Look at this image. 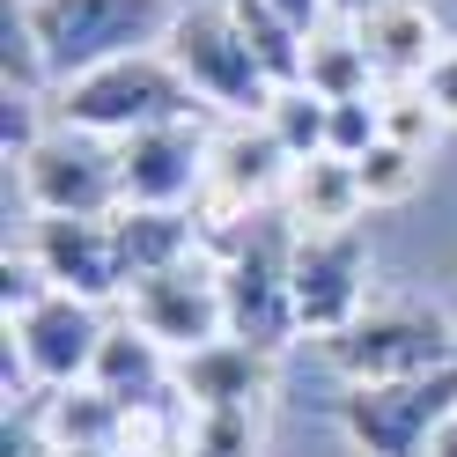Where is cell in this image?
Masks as SVG:
<instances>
[{"mask_svg":"<svg viewBox=\"0 0 457 457\" xmlns=\"http://www.w3.org/2000/svg\"><path fill=\"white\" fill-rule=\"evenodd\" d=\"M354 37L369 52V67H377V81H391V89H406V81H420L428 67H436V15H428V0H384V8H369L354 22Z\"/></svg>","mask_w":457,"mask_h":457,"instance_id":"5bb4252c","label":"cell"},{"mask_svg":"<svg viewBox=\"0 0 457 457\" xmlns=\"http://www.w3.org/2000/svg\"><path fill=\"white\" fill-rule=\"evenodd\" d=\"M111 244H119L126 288H133V280H148V273H162V266H185V259L207 251L199 214H185V207H119V214H111Z\"/></svg>","mask_w":457,"mask_h":457,"instance_id":"2e32d148","label":"cell"},{"mask_svg":"<svg viewBox=\"0 0 457 457\" xmlns=\"http://www.w3.org/2000/svg\"><path fill=\"white\" fill-rule=\"evenodd\" d=\"M22 15H30V30H37L60 81L119 60V52H148L170 30L162 0H22Z\"/></svg>","mask_w":457,"mask_h":457,"instance_id":"5b68a950","label":"cell"},{"mask_svg":"<svg viewBox=\"0 0 457 457\" xmlns=\"http://www.w3.org/2000/svg\"><path fill=\"white\" fill-rule=\"evenodd\" d=\"M162 52H170V67L192 81L199 104L228 111V119H266L273 81H266L259 52L244 45V30H237L228 8H185V15H170Z\"/></svg>","mask_w":457,"mask_h":457,"instance_id":"277c9868","label":"cell"},{"mask_svg":"<svg viewBox=\"0 0 457 457\" xmlns=\"http://www.w3.org/2000/svg\"><path fill=\"white\" fill-rule=\"evenodd\" d=\"M45 457H126V450H45Z\"/></svg>","mask_w":457,"mask_h":457,"instance_id":"1f68e13d","label":"cell"},{"mask_svg":"<svg viewBox=\"0 0 457 457\" xmlns=\"http://www.w3.org/2000/svg\"><path fill=\"white\" fill-rule=\"evenodd\" d=\"M420 170H428V155H420V148L377 140V148H369V155L354 162V178H361V199H369V207H398V199H413Z\"/></svg>","mask_w":457,"mask_h":457,"instance_id":"d4e9b609","label":"cell"},{"mask_svg":"<svg viewBox=\"0 0 457 457\" xmlns=\"http://www.w3.org/2000/svg\"><path fill=\"white\" fill-rule=\"evenodd\" d=\"M377 111H384V140H398V148H436V133H443V111L428 104V89L420 81H406V89H384L377 96Z\"/></svg>","mask_w":457,"mask_h":457,"instance_id":"484cf974","label":"cell"},{"mask_svg":"<svg viewBox=\"0 0 457 457\" xmlns=\"http://www.w3.org/2000/svg\"><path fill=\"white\" fill-rule=\"evenodd\" d=\"M104 318H96V303H81V295H60V288H37L22 310H8V377L22 369L37 391H74V384H89V369H96V347H104Z\"/></svg>","mask_w":457,"mask_h":457,"instance_id":"ba28073f","label":"cell"},{"mask_svg":"<svg viewBox=\"0 0 457 457\" xmlns=\"http://www.w3.org/2000/svg\"><path fill=\"white\" fill-rule=\"evenodd\" d=\"M273 8L288 15V22H303V30H318V22L332 15V0H273Z\"/></svg>","mask_w":457,"mask_h":457,"instance_id":"f1b7e54d","label":"cell"},{"mask_svg":"<svg viewBox=\"0 0 457 457\" xmlns=\"http://www.w3.org/2000/svg\"><path fill=\"white\" fill-rule=\"evenodd\" d=\"M288 221H295V237H325V228H354L361 221V178H354V162H339V155H310L288 170Z\"/></svg>","mask_w":457,"mask_h":457,"instance_id":"ac0fdd59","label":"cell"},{"mask_svg":"<svg viewBox=\"0 0 457 457\" xmlns=\"http://www.w3.org/2000/svg\"><path fill=\"white\" fill-rule=\"evenodd\" d=\"M303 89H318L325 104H354V96H377V67H369V52L347 30H310V60H303Z\"/></svg>","mask_w":457,"mask_h":457,"instance_id":"44dd1931","label":"cell"},{"mask_svg":"<svg viewBox=\"0 0 457 457\" xmlns=\"http://www.w3.org/2000/svg\"><path fill=\"white\" fill-rule=\"evenodd\" d=\"M325 361L347 384H398V377H428V369L457 361V325L450 310L398 295V303H369L347 332L325 339Z\"/></svg>","mask_w":457,"mask_h":457,"instance_id":"3957f363","label":"cell"},{"mask_svg":"<svg viewBox=\"0 0 457 457\" xmlns=\"http://www.w3.org/2000/svg\"><path fill=\"white\" fill-rule=\"evenodd\" d=\"M259 428L266 406H192V457H259Z\"/></svg>","mask_w":457,"mask_h":457,"instance_id":"603a6c76","label":"cell"},{"mask_svg":"<svg viewBox=\"0 0 457 457\" xmlns=\"http://www.w3.org/2000/svg\"><path fill=\"white\" fill-rule=\"evenodd\" d=\"M89 384L111 391L126 413H140V406H155L162 391H178V354H162L140 325H111V332H104V347H96Z\"/></svg>","mask_w":457,"mask_h":457,"instance_id":"e0dca14e","label":"cell"},{"mask_svg":"<svg viewBox=\"0 0 457 457\" xmlns=\"http://www.w3.org/2000/svg\"><path fill=\"white\" fill-rule=\"evenodd\" d=\"M37 428H45V450H126L133 413H126L111 391L74 384V391H45Z\"/></svg>","mask_w":457,"mask_h":457,"instance_id":"d6986e66","label":"cell"},{"mask_svg":"<svg viewBox=\"0 0 457 457\" xmlns=\"http://www.w3.org/2000/svg\"><path fill=\"white\" fill-rule=\"evenodd\" d=\"M384 140V111H377V96H354V104H332V133H325V155H339V162H361L369 148Z\"/></svg>","mask_w":457,"mask_h":457,"instance_id":"4316f807","label":"cell"},{"mask_svg":"<svg viewBox=\"0 0 457 457\" xmlns=\"http://www.w3.org/2000/svg\"><path fill=\"white\" fill-rule=\"evenodd\" d=\"M207 251H214V273H221L228 339H251V347L280 354V347L303 332V318H295V280H288L295 221H288V214H251V221L228 228V237H214Z\"/></svg>","mask_w":457,"mask_h":457,"instance_id":"6da1fadb","label":"cell"},{"mask_svg":"<svg viewBox=\"0 0 457 457\" xmlns=\"http://www.w3.org/2000/svg\"><path fill=\"white\" fill-rule=\"evenodd\" d=\"M22 170V199L30 214H119L126 192H119V140H96V133H74V126H52L37 133L30 148L15 155Z\"/></svg>","mask_w":457,"mask_h":457,"instance_id":"52a82bcc","label":"cell"},{"mask_svg":"<svg viewBox=\"0 0 457 457\" xmlns=\"http://www.w3.org/2000/svg\"><path fill=\"white\" fill-rule=\"evenodd\" d=\"M22 259L37 266L45 288L81 295V303H111L126 295V273H119V244H111V214H37L30 221V244Z\"/></svg>","mask_w":457,"mask_h":457,"instance_id":"7c38bea8","label":"cell"},{"mask_svg":"<svg viewBox=\"0 0 457 457\" xmlns=\"http://www.w3.org/2000/svg\"><path fill=\"white\" fill-rule=\"evenodd\" d=\"M192 81L170 67V52L148 45V52H119L89 74L60 81V126L74 133H96V140H133L148 126H170V119H192Z\"/></svg>","mask_w":457,"mask_h":457,"instance_id":"7a4b0ae2","label":"cell"},{"mask_svg":"<svg viewBox=\"0 0 457 457\" xmlns=\"http://www.w3.org/2000/svg\"><path fill=\"white\" fill-rule=\"evenodd\" d=\"M273 140H280V155L288 162H310V155H325V133H332V104L318 96V89H273V104H266V119H259Z\"/></svg>","mask_w":457,"mask_h":457,"instance_id":"7402d4cb","label":"cell"},{"mask_svg":"<svg viewBox=\"0 0 457 457\" xmlns=\"http://www.w3.org/2000/svg\"><path fill=\"white\" fill-rule=\"evenodd\" d=\"M45 74H52V60L30 30V15H22V0H0V81H8V96H37Z\"/></svg>","mask_w":457,"mask_h":457,"instance_id":"cb8c5ba5","label":"cell"},{"mask_svg":"<svg viewBox=\"0 0 457 457\" xmlns=\"http://www.w3.org/2000/svg\"><path fill=\"white\" fill-rule=\"evenodd\" d=\"M420 89H428V104L443 111V126H457V45L436 52V67L420 74Z\"/></svg>","mask_w":457,"mask_h":457,"instance_id":"83f0119b","label":"cell"},{"mask_svg":"<svg viewBox=\"0 0 457 457\" xmlns=\"http://www.w3.org/2000/svg\"><path fill=\"white\" fill-rule=\"evenodd\" d=\"M221 8L237 15V30H244L251 52H259V67H266L273 89H295L303 60H310V30H303V22H288L273 0H221Z\"/></svg>","mask_w":457,"mask_h":457,"instance_id":"ffe728a7","label":"cell"},{"mask_svg":"<svg viewBox=\"0 0 457 457\" xmlns=\"http://www.w3.org/2000/svg\"><path fill=\"white\" fill-rule=\"evenodd\" d=\"M428 457H457V413L436 428V436H428Z\"/></svg>","mask_w":457,"mask_h":457,"instance_id":"f546056e","label":"cell"},{"mask_svg":"<svg viewBox=\"0 0 457 457\" xmlns=\"http://www.w3.org/2000/svg\"><path fill=\"white\" fill-rule=\"evenodd\" d=\"M273 361L280 354L251 347V339H214V347L178 361V391L192 406H266L273 398Z\"/></svg>","mask_w":457,"mask_h":457,"instance_id":"9a60e30c","label":"cell"},{"mask_svg":"<svg viewBox=\"0 0 457 457\" xmlns=\"http://www.w3.org/2000/svg\"><path fill=\"white\" fill-rule=\"evenodd\" d=\"M457 413V361L398 384H347L339 398V436L354 457H428V436Z\"/></svg>","mask_w":457,"mask_h":457,"instance_id":"8992f818","label":"cell"},{"mask_svg":"<svg viewBox=\"0 0 457 457\" xmlns=\"http://www.w3.org/2000/svg\"><path fill=\"white\" fill-rule=\"evenodd\" d=\"M119 303H126V325H140L162 354H178V361L199 354V347H214V339H228V303H221V273H214L207 251L185 259V266H162L148 280H133Z\"/></svg>","mask_w":457,"mask_h":457,"instance_id":"9c48e42d","label":"cell"},{"mask_svg":"<svg viewBox=\"0 0 457 457\" xmlns=\"http://www.w3.org/2000/svg\"><path fill=\"white\" fill-rule=\"evenodd\" d=\"M207 148L214 140L192 119H170L119 140V192L126 207H192L199 185H207Z\"/></svg>","mask_w":457,"mask_h":457,"instance_id":"4fadbf2b","label":"cell"},{"mask_svg":"<svg viewBox=\"0 0 457 457\" xmlns=\"http://www.w3.org/2000/svg\"><path fill=\"white\" fill-rule=\"evenodd\" d=\"M369 8H384V0H332V15H347V22H361Z\"/></svg>","mask_w":457,"mask_h":457,"instance_id":"4dcf8cb0","label":"cell"},{"mask_svg":"<svg viewBox=\"0 0 457 457\" xmlns=\"http://www.w3.org/2000/svg\"><path fill=\"white\" fill-rule=\"evenodd\" d=\"M288 280H295V318H303V332H318V339L347 332L361 310H369V244H361V228L295 237Z\"/></svg>","mask_w":457,"mask_h":457,"instance_id":"8fae6325","label":"cell"},{"mask_svg":"<svg viewBox=\"0 0 457 457\" xmlns=\"http://www.w3.org/2000/svg\"><path fill=\"white\" fill-rule=\"evenodd\" d=\"M288 155H280V140L266 126H251L237 119L228 133H214V148H207V185H199V237H228L237 221L251 214H266V199L273 192H288Z\"/></svg>","mask_w":457,"mask_h":457,"instance_id":"30bf717a","label":"cell"}]
</instances>
